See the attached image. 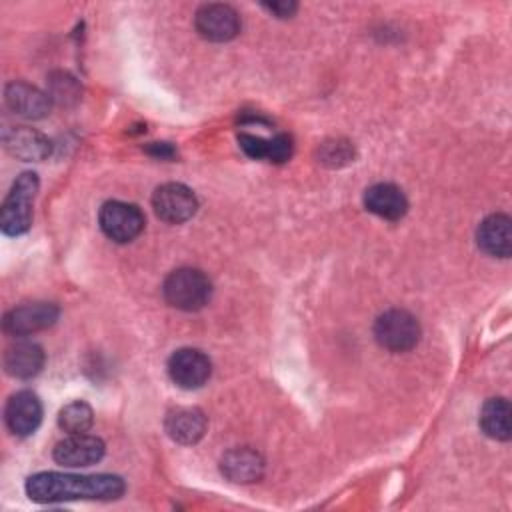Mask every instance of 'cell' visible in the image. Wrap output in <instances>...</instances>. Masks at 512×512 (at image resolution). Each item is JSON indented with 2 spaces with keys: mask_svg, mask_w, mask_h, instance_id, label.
<instances>
[{
  "mask_svg": "<svg viewBox=\"0 0 512 512\" xmlns=\"http://www.w3.org/2000/svg\"><path fill=\"white\" fill-rule=\"evenodd\" d=\"M148 152L154 154V156H160V158H170V156H174V148H172L170 144H166V142H154V144L148 148Z\"/></svg>",
  "mask_w": 512,
  "mask_h": 512,
  "instance_id": "obj_24",
  "label": "cell"
},
{
  "mask_svg": "<svg viewBox=\"0 0 512 512\" xmlns=\"http://www.w3.org/2000/svg\"><path fill=\"white\" fill-rule=\"evenodd\" d=\"M264 8L274 12L278 18H290L298 10L294 2H272V4H264Z\"/></svg>",
  "mask_w": 512,
  "mask_h": 512,
  "instance_id": "obj_22",
  "label": "cell"
},
{
  "mask_svg": "<svg viewBox=\"0 0 512 512\" xmlns=\"http://www.w3.org/2000/svg\"><path fill=\"white\" fill-rule=\"evenodd\" d=\"M238 144L246 156L254 160L286 162L292 154V140L286 134H276L272 138H262L256 134L242 132L238 134Z\"/></svg>",
  "mask_w": 512,
  "mask_h": 512,
  "instance_id": "obj_18",
  "label": "cell"
},
{
  "mask_svg": "<svg viewBox=\"0 0 512 512\" xmlns=\"http://www.w3.org/2000/svg\"><path fill=\"white\" fill-rule=\"evenodd\" d=\"M4 418L12 434L30 436L42 422V404L34 392L20 390L8 398Z\"/></svg>",
  "mask_w": 512,
  "mask_h": 512,
  "instance_id": "obj_11",
  "label": "cell"
},
{
  "mask_svg": "<svg viewBox=\"0 0 512 512\" xmlns=\"http://www.w3.org/2000/svg\"><path fill=\"white\" fill-rule=\"evenodd\" d=\"M168 374L172 382L184 390H194L206 384L212 374L210 358L196 348H180L168 360Z\"/></svg>",
  "mask_w": 512,
  "mask_h": 512,
  "instance_id": "obj_7",
  "label": "cell"
},
{
  "mask_svg": "<svg viewBox=\"0 0 512 512\" xmlns=\"http://www.w3.org/2000/svg\"><path fill=\"white\" fill-rule=\"evenodd\" d=\"M196 30L210 42H228L240 32L238 12L228 4H204L196 12Z\"/></svg>",
  "mask_w": 512,
  "mask_h": 512,
  "instance_id": "obj_8",
  "label": "cell"
},
{
  "mask_svg": "<svg viewBox=\"0 0 512 512\" xmlns=\"http://www.w3.org/2000/svg\"><path fill=\"white\" fill-rule=\"evenodd\" d=\"M326 150H330V152L324 154V162L334 160V158H338V160H348L350 158V148L346 144H340V142H336V146L326 144Z\"/></svg>",
  "mask_w": 512,
  "mask_h": 512,
  "instance_id": "obj_23",
  "label": "cell"
},
{
  "mask_svg": "<svg viewBox=\"0 0 512 512\" xmlns=\"http://www.w3.org/2000/svg\"><path fill=\"white\" fill-rule=\"evenodd\" d=\"M364 206L368 212L384 220H400L408 210V200L398 186L390 182H378L366 188Z\"/></svg>",
  "mask_w": 512,
  "mask_h": 512,
  "instance_id": "obj_13",
  "label": "cell"
},
{
  "mask_svg": "<svg viewBox=\"0 0 512 512\" xmlns=\"http://www.w3.org/2000/svg\"><path fill=\"white\" fill-rule=\"evenodd\" d=\"M478 246L498 258H508L512 252V222L506 214H490L482 220L476 232Z\"/></svg>",
  "mask_w": 512,
  "mask_h": 512,
  "instance_id": "obj_14",
  "label": "cell"
},
{
  "mask_svg": "<svg viewBox=\"0 0 512 512\" xmlns=\"http://www.w3.org/2000/svg\"><path fill=\"white\" fill-rule=\"evenodd\" d=\"M102 232L114 242H130L144 230V214L136 204L110 200L100 208Z\"/></svg>",
  "mask_w": 512,
  "mask_h": 512,
  "instance_id": "obj_5",
  "label": "cell"
},
{
  "mask_svg": "<svg viewBox=\"0 0 512 512\" xmlns=\"http://www.w3.org/2000/svg\"><path fill=\"white\" fill-rule=\"evenodd\" d=\"M480 426L494 440L510 438V404L506 398H490L480 412Z\"/></svg>",
  "mask_w": 512,
  "mask_h": 512,
  "instance_id": "obj_20",
  "label": "cell"
},
{
  "mask_svg": "<svg viewBox=\"0 0 512 512\" xmlns=\"http://www.w3.org/2000/svg\"><path fill=\"white\" fill-rule=\"evenodd\" d=\"M164 298L170 306L186 312L200 310L212 296L208 276L198 268H178L164 280Z\"/></svg>",
  "mask_w": 512,
  "mask_h": 512,
  "instance_id": "obj_3",
  "label": "cell"
},
{
  "mask_svg": "<svg viewBox=\"0 0 512 512\" xmlns=\"http://www.w3.org/2000/svg\"><path fill=\"white\" fill-rule=\"evenodd\" d=\"M222 474L236 484H250L262 478L264 458L252 448H232L220 460Z\"/></svg>",
  "mask_w": 512,
  "mask_h": 512,
  "instance_id": "obj_12",
  "label": "cell"
},
{
  "mask_svg": "<svg viewBox=\"0 0 512 512\" xmlns=\"http://www.w3.org/2000/svg\"><path fill=\"white\" fill-rule=\"evenodd\" d=\"M374 336L382 348L390 352H406L418 344L420 324L410 312L392 308L376 318Z\"/></svg>",
  "mask_w": 512,
  "mask_h": 512,
  "instance_id": "obj_4",
  "label": "cell"
},
{
  "mask_svg": "<svg viewBox=\"0 0 512 512\" xmlns=\"http://www.w3.org/2000/svg\"><path fill=\"white\" fill-rule=\"evenodd\" d=\"M126 484L116 474L38 472L26 480V494L40 504L68 500H116Z\"/></svg>",
  "mask_w": 512,
  "mask_h": 512,
  "instance_id": "obj_1",
  "label": "cell"
},
{
  "mask_svg": "<svg viewBox=\"0 0 512 512\" xmlns=\"http://www.w3.org/2000/svg\"><path fill=\"white\" fill-rule=\"evenodd\" d=\"M152 208L160 220L168 224H182L196 214L198 200L188 186L168 182L154 190Z\"/></svg>",
  "mask_w": 512,
  "mask_h": 512,
  "instance_id": "obj_6",
  "label": "cell"
},
{
  "mask_svg": "<svg viewBox=\"0 0 512 512\" xmlns=\"http://www.w3.org/2000/svg\"><path fill=\"white\" fill-rule=\"evenodd\" d=\"M164 428L174 442L196 444L206 432V416L198 408H176L168 412Z\"/></svg>",
  "mask_w": 512,
  "mask_h": 512,
  "instance_id": "obj_17",
  "label": "cell"
},
{
  "mask_svg": "<svg viewBox=\"0 0 512 512\" xmlns=\"http://www.w3.org/2000/svg\"><path fill=\"white\" fill-rule=\"evenodd\" d=\"M4 146L10 154L22 160H44L50 154V140L44 134L24 126L8 128L4 132Z\"/></svg>",
  "mask_w": 512,
  "mask_h": 512,
  "instance_id": "obj_19",
  "label": "cell"
},
{
  "mask_svg": "<svg viewBox=\"0 0 512 512\" xmlns=\"http://www.w3.org/2000/svg\"><path fill=\"white\" fill-rule=\"evenodd\" d=\"M44 366V350L30 340H18L4 352V370L14 378H32Z\"/></svg>",
  "mask_w": 512,
  "mask_h": 512,
  "instance_id": "obj_16",
  "label": "cell"
},
{
  "mask_svg": "<svg viewBox=\"0 0 512 512\" xmlns=\"http://www.w3.org/2000/svg\"><path fill=\"white\" fill-rule=\"evenodd\" d=\"M106 452L104 442L98 436L92 434H68L64 440H60L54 446V460L62 466L68 468H80V466H90L102 460Z\"/></svg>",
  "mask_w": 512,
  "mask_h": 512,
  "instance_id": "obj_9",
  "label": "cell"
},
{
  "mask_svg": "<svg viewBox=\"0 0 512 512\" xmlns=\"http://www.w3.org/2000/svg\"><path fill=\"white\" fill-rule=\"evenodd\" d=\"M94 422V414H92V408L82 402V400H76V402H70L66 404L60 414H58V426L68 432V434H82V432H88L90 426Z\"/></svg>",
  "mask_w": 512,
  "mask_h": 512,
  "instance_id": "obj_21",
  "label": "cell"
},
{
  "mask_svg": "<svg viewBox=\"0 0 512 512\" xmlns=\"http://www.w3.org/2000/svg\"><path fill=\"white\" fill-rule=\"evenodd\" d=\"M38 176L34 172H22L0 210V228L6 236H20L32 224V204L38 192Z\"/></svg>",
  "mask_w": 512,
  "mask_h": 512,
  "instance_id": "obj_2",
  "label": "cell"
},
{
  "mask_svg": "<svg viewBox=\"0 0 512 512\" xmlns=\"http://www.w3.org/2000/svg\"><path fill=\"white\" fill-rule=\"evenodd\" d=\"M58 314L60 310L52 302L22 304L4 316V330L12 336H28L52 326L58 320Z\"/></svg>",
  "mask_w": 512,
  "mask_h": 512,
  "instance_id": "obj_10",
  "label": "cell"
},
{
  "mask_svg": "<svg viewBox=\"0 0 512 512\" xmlns=\"http://www.w3.org/2000/svg\"><path fill=\"white\" fill-rule=\"evenodd\" d=\"M6 104L18 116L38 120L48 114L50 96L26 82H12L6 86Z\"/></svg>",
  "mask_w": 512,
  "mask_h": 512,
  "instance_id": "obj_15",
  "label": "cell"
}]
</instances>
